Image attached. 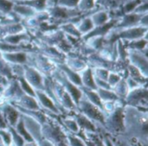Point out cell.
<instances>
[{
    "label": "cell",
    "instance_id": "cell-27",
    "mask_svg": "<svg viewBox=\"0 0 148 146\" xmlns=\"http://www.w3.org/2000/svg\"><path fill=\"white\" fill-rule=\"evenodd\" d=\"M28 39V36L26 34H15V35H10L3 37V42L11 45H19L22 42Z\"/></svg>",
    "mask_w": 148,
    "mask_h": 146
},
{
    "label": "cell",
    "instance_id": "cell-16",
    "mask_svg": "<svg viewBox=\"0 0 148 146\" xmlns=\"http://www.w3.org/2000/svg\"><path fill=\"white\" fill-rule=\"evenodd\" d=\"M10 103L16 105L21 108L26 109V110H35V111L42 110L36 97L29 96L26 94H23L18 100L15 102H10Z\"/></svg>",
    "mask_w": 148,
    "mask_h": 146
},
{
    "label": "cell",
    "instance_id": "cell-49",
    "mask_svg": "<svg viewBox=\"0 0 148 146\" xmlns=\"http://www.w3.org/2000/svg\"><path fill=\"white\" fill-rule=\"evenodd\" d=\"M23 146H38L36 142H25Z\"/></svg>",
    "mask_w": 148,
    "mask_h": 146
},
{
    "label": "cell",
    "instance_id": "cell-26",
    "mask_svg": "<svg viewBox=\"0 0 148 146\" xmlns=\"http://www.w3.org/2000/svg\"><path fill=\"white\" fill-rule=\"evenodd\" d=\"M14 129L16 130V132L23 138V140L25 142H35L33 140V138H31V136L29 135V133L27 132L25 126H24V124H23V119H21L20 117V119L18 120V122L16 123V125L15 126Z\"/></svg>",
    "mask_w": 148,
    "mask_h": 146
},
{
    "label": "cell",
    "instance_id": "cell-2",
    "mask_svg": "<svg viewBox=\"0 0 148 146\" xmlns=\"http://www.w3.org/2000/svg\"><path fill=\"white\" fill-rule=\"evenodd\" d=\"M124 106H117L106 114L103 131L110 136L121 135L124 132Z\"/></svg>",
    "mask_w": 148,
    "mask_h": 146
},
{
    "label": "cell",
    "instance_id": "cell-6",
    "mask_svg": "<svg viewBox=\"0 0 148 146\" xmlns=\"http://www.w3.org/2000/svg\"><path fill=\"white\" fill-rule=\"evenodd\" d=\"M124 100L126 103L125 106H131L140 109H147L148 100L147 86H141L130 90Z\"/></svg>",
    "mask_w": 148,
    "mask_h": 146
},
{
    "label": "cell",
    "instance_id": "cell-43",
    "mask_svg": "<svg viewBox=\"0 0 148 146\" xmlns=\"http://www.w3.org/2000/svg\"><path fill=\"white\" fill-rule=\"evenodd\" d=\"M80 0H58V4L60 7H64L67 9L74 8L79 4Z\"/></svg>",
    "mask_w": 148,
    "mask_h": 146
},
{
    "label": "cell",
    "instance_id": "cell-23",
    "mask_svg": "<svg viewBox=\"0 0 148 146\" xmlns=\"http://www.w3.org/2000/svg\"><path fill=\"white\" fill-rule=\"evenodd\" d=\"M142 17V15L138 14V13H134V14H129L123 17L122 22L120 23V27L121 28H131V27H134V25H136L137 23H140V19Z\"/></svg>",
    "mask_w": 148,
    "mask_h": 146
},
{
    "label": "cell",
    "instance_id": "cell-33",
    "mask_svg": "<svg viewBox=\"0 0 148 146\" xmlns=\"http://www.w3.org/2000/svg\"><path fill=\"white\" fill-rule=\"evenodd\" d=\"M0 75L5 76L9 79H12L13 74L11 73V69H10V65L5 61L3 57L0 55Z\"/></svg>",
    "mask_w": 148,
    "mask_h": 146
},
{
    "label": "cell",
    "instance_id": "cell-30",
    "mask_svg": "<svg viewBox=\"0 0 148 146\" xmlns=\"http://www.w3.org/2000/svg\"><path fill=\"white\" fill-rule=\"evenodd\" d=\"M67 143L69 146H86L82 138L77 134L67 132Z\"/></svg>",
    "mask_w": 148,
    "mask_h": 146
},
{
    "label": "cell",
    "instance_id": "cell-21",
    "mask_svg": "<svg viewBox=\"0 0 148 146\" xmlns=\"http://www.w3.org/2000/svg\"><path fill=\"white\" fill-rule=\"evenodd\" d=\"M97 93L99 94L100 99L101 100V101L104 102H118L121 100V99L119 98V96L113 91V89H100L98 88Z\"/></svg>",
    "mask_w": 148,
    "mask_h": 146
},
{
    "label": "cell",
    "instance_id": "cell-42",
    "mask_svg": "<svg viewBox=\"0 0 148 146\" xmlns=\"http://www.w3.org/2000/svg\"><path fill=\"white\" fill-rule=\"evenodd\" d=\"M14 3L10 0H0V11L3 13H9L12 10Z\"/></svg>",
    "mask_w": 148,
    "mask_h": 146
},
{
    "label": "cell",
    "instance_id": "cell-24",
    "mask_svg": "<svg viewBox=\"0 0 148 146\" xmlns=\"http://www.w3.org/2000/svg\"><path fill=\"white\" fill-rule=\"evenodd\" d=\"M113 91L119 96V98L121 99H125L127 94L129 92L128 87L127 85V81H126V78H121V81L112 88Z\"/></svg>",
    "mask_w": 148,
    "mask_h": 146
},
{
    "label": "cell",
    "instance_id": "cell-48",
    "mask_svg": "<svg viewBox=\"0 0 148 146\" xmlns=\"http://www.w3.org/2000/svg\"><path fill=\"white\" fill-rule=\"evenodd\" d=\"M37 145L38 146H54V145L52 143H50L49 140L45 139V138H42L39 143H37Z\"/></svg>",
    "mask_w": 148,
    "mask_h": 146
},
{
    "label": "cell",
    "instance_id": "cell-5",
    "mask_svg": "<svg viewBox=\"0 0 148 146\" xmlns=\"http://www.w3.org/2000/svg\"><path fill=\"white\" fill-rule=\"evenodd\" d=\"M50 77L55 81L59 83L63 87V89L70 95V97L72 98V100H74V102L77 107V104L79 103L80 100L83 96L82 92L81 90V87H79L74 85L72 82H70L57 68L52 72Z\"/></svg>",
    "mask_w": 148,
    "mask_h": 146
},
{
    "label": "cell",
    "instance_id": "cell-7",
    "mask_svg": "<svg viewBox=\"0 0 148 146\" xmlns=\"http://www.w3.org/2000/svg\"><path fill=\"white\" fill-rule=\"evenodd\" d=\"M26 81L33 87L35 91H43L44 75L40 73L36 68L29 65L24 66V72L23 76Z\"/></svg>",
    "mask_w": 148,
    "mask_h": 146
},
{
    "label": "cell",
    "instance_id": "cell-38",
    "mask_svg": "<svg viewBox=\"0 0 148 146\" xmlns=\"http://www.w3.org/2000/svg\"><path fill=\"white\" fill-rule=\"evenodd\" d=\"M147 42L144 39H140L136 41H133L129 44V49L130 50H136V51H143V49L146 48Z\"/></svg>",
    "mask_w": 148,
    "mask_h": 146
},
{
    "label": "cell",
    "instance_id": "cell-39",
    "mask_svg": "<svg viewBox=\"0 0 148 146\" xmlns=\"http://www.w3.org/2000/svg\"><path fill=\"white\" fill-rule=\"evenodd\" d=\"M62 29L68 34L70 36H73V37H79L81 35L79 30L77 29L76 27H75L72 23H68V24H65L63 27H62Z\"/></svg>",
    "mask_w": 148,
    "mask_h": 146
},
{
    "label": "cell",
    "instance_id": "cell-14",
    "mask_svg": "<svg viewBox=\"0 0 148 146\" xmlns=\"http://www.w3.org/2000/svg\"><path fill=\"white\" fill-rule=\"evenodd\" d=\"M72 117L76 121L80 131H82L83 132H87V133L98 132L97 126L93 121H91L89 119H88L86 116L82 114L81 113H79L77 111L74 112V114L72 115Z\"/></svg>",
    "mask_w": 148,
    "mask_h": 146
},
{
    "label": "cell",
    "instance_id": "cell-3",
    "mask_svg": "<svg viewBox=\"0 0 148 146\" xmlns=\"http://www.w3.org/2000/svg\"><path fill=\"white\" fill-rule=\"evenodd\" d=\"M42 133L43 138L49 140L54 145L67 142V132L62 126L61 119L48 117L47 121L42 125Z\"/></svg>",
    "mask_w": 148,
    "mask_h": 146
},
{
    "label": "cell",
    "instance_id": "cell-4",
    "mask_svg": "<svg viewBox=\"0 0 148 146\" xmlns=\"http://www.w3.org/2000/svg\"><path fill=\"white\" fill-rule=\"evenodd\" d=\"M77 112L81 113L91 121H93L98 128L103 129L106 118L105 113L101 108L89 102L84 96H82L77 104Z\"/></svg>",
    "mask_w": 148,
    "mask_h": 146
},
{
    "label": "cell",
    "instance_id": "cell-36",
    "mask_svg": "<svg viewBox=\"0 0 148 146\" xmlns=\"http://www.w3.org/2000/svg\"><path fill=\"white\" fill-rule=\"evenodd\" d=\"M51 15L56 18H68L71 14L69 11V9L64 7H56L53 9Z\"/></svg>",
    "mask_w": 148,
    "mask_h": 146
},
{
    "label": "cell",
    "instance_id": "cell-15",
    "mask_svg": "<svg viewBox=\"0 0 148 146\" xmlns=\"http://www.w3.org/2000/svg\"><path fill=\"white\" fill-rule=\"evenodd\" d=\"M147 27H131L122 30L119 36L122 39L128 40V41H136L142 39V37L147 34Z\"/></svg>",
    "mask_w": 148,
    "mask_h": 146
},
{
    "label": "cell",
    "instance_id": "cell-46",
    "mask_svg": "<svg viewBox=\"0 0 148 146\" xmlns=\"http://www.w3.org/2000/svg\"><path fill=\"white\" fill-rule=\"evenodd\" d=\"M8 127H9V126L0 110V130H5V129H8Z\"/></svg>",
    "mask_w": 148,
    "mask_h": 146
},
{
    "label": "cell",
    "instance_id": "cell-11",
    "mask_svg": "<svg viewBox=\"0 0 148 146\" xmlns=\"http://www.w3.org/2000/svg\"><path fill=\"white\" fill-rule=\"evenodd\" d=\"M3 59L11 65H29L30 56L27 51H18L12 53H1Z\"/></svg>",
    "mask_w": 148,
    "mask_h": 146
},
{
    "label": "cell",
    "instance_id": "cell-13",
    "mask_svg": "<svg viewBox=\"0 0 148 146\" xmlns=\"http://www.w3.org/2000/svg\"><path fill=\"white\" fill-rule=\"evenodd\" d=\"M0 110L8 126L10 127H15L18 120L20 119V117H21L20 112L10 102H6L5 104H3L0 107Z\"/></svg>",
    "mask_w": 148,
    "mask_h": 146
},
{
    "label": "cell",
    "instance_id": "cell-1",
    "mask_svg": "<svg viewBox=\"0 0 148 146\" xmlns=\"http://www.w3.org/2000/svg\"><path fill=\"white\" fill-rule=\"evenodd\" d=\"M124 132L121 136L137 146H147V109L124 106Z\"/></svg>",
    "mask_w": 148,
    "mask_h": 146
},
{
    "label": "cell",
    "instance_id": "cell-9",
    "mask_svg": "<svg viewBox=\"0 0 148 146\" xmlns=\"http://www.w3.org/2000/svg\"><path fill=\"white\" fill-rule=\"evenodd\" d=\"M36 94V99L42 111H45V113L56 114V115H60L61 111L57 105L53 101L51 98H49L43 91H39L36 90L35 91Z\"/></svg>",
    "mask_w": 148,
    "mask_h": 146
},
{
    "label": "cell",
    "instance_id": "cell-20",
    "mask_svg": "<svg viewBox=\"0 0 148 146\" xmlns=\"http://www.w3.org/2000/svg\"><path fill=\"white\" fill-rule=\"evenodd\" d=\"M61 125L63 127V129L69 133L77 134L80 132L79 126L75 120V119L72 116L65 117L63 119H61Z\"/></svg>",
    "mask_w": 148,
    "mask_h": 146
},
{
    "label": "cell",
    "instance_id": "cell-51",
    "mask_svg": "<svg viewBox=\"0 0 148 146\" xmlns=\"http://www.w3.org/2000/svg\"><path fill=\"white\" fill-rule=\"evenodd\" d=\"M21 1H25V0H21Z\"/></svg>",
    "mask_w": 148,
    "mask_h": 146
},
{
    "label": "cell",
    "instance_id": "cell-28",
    "mask_svg": "<svg viewBox=\"0 0 148 146\" xmlns=\"http://www.w3.org/2000/svg\"><path fill=\"white\" fill-rule=\"evenodd\" d=\"M94 23L91 20L90 17H87L85 19H83L82 21L80 22V24L77 28V29L79 30L80 34H87V33H90L91 31H93L94 29Z\"/></svg>",
    "mask_w": 148,
    "mask_h": 146
},
{
    "label": "cell",
    "instance_id": "cell-34",
    "mask_svg": "<svg viewBox=\"0 0 148 146\" xmlns=\"http://www.w3.org/2000/svg\"><path fill=\"white\" fill-rule=\"evenodd\" d=\"M109 137L114 146H137L136 145L131 143L130 141H128L127 138H125L121 135H118V136H110L109 135Z\"/></svg>",
    "mask_w": 148,
    "mask_h": 146
},
{
    "label": "cell",
    "instance_id": "cell-45",
    "mask_svg": "<svg viewBox=\"0 0 148 146\" xmlns=\"http://www.w3.org/2000/svg\"><path fill=\"white\" fill-rule=\"evenodd\" d=\"M94 1L95 0H80L78 5L83 10H88L94 6Z\"/></svg>",
    "mask_w": 148,
    "mask_h": 146
},
{
    "label": "cell",
    "instance_id": "cell-47",
    "mask_svg": "<svg viewBox=\"0 0 148 146\" xmlns=\"http://www.w3.org/2000/svg\"><path fill=\"white\" fill-rule=\"evenodd\" d=\"M136 5H137V3L135 2H131V3H127V5L125 7V10H126V11L130 12V11H132L133 10H134L137 7Z\"/></svg>",
    "mask_w": 148,
    "mask_h": 146
},
{
    "label": "cell",
    "instance_id": "cell-31",
    "mask_svg": "<svg viewBox=\"0 0 148 146\" xmlns=\"http://www.w3.org/2000/svg\"><path fill=\"white\" fill-rule=\"evenodd\" d=\"M18 81V83L20 85V87L22 89V91L23 92L24 94L29 95V96H32L35 97V90L33 89V87L26 81V80L23 77H19V78H16Z\"/></svg>",
    "mask_w": 148,
    "mask_h": 146
},
{
    "label": "cell",
    "instance_id": "cell-10",
    "mask_svg": "<svg viewBox=\"0 0 148 146\" xmlns=\"http://www.w3.org/2000/svg\"><path fill=\"white\" fill-rule=\"evenodd\" d=\"M21 119H23L24 126L27 132L33 138V140L36 144L39 143L43 138L42 133V125L39 122H37L36 119L24 114H21Z\"/></svg>",
    "mask_w": 148,
    "mask_h": 146
},
{
    "label": "cell",
    "instance_id": "cell-41",
    "mask_svg": "<svg viewBox=\"0 0 148 146\" xmlns=\"http://www.w3.org/2000/svg\"><path fill=\"white\" fill-rule=\"evenodd\" d=\"M121 78H122V77H121L119 74H117V73H115V72H111V71H110L107 81H108V83L110 85V87L113 88V87L121 81Z\"/></svg>",
    "mask_w": 148,
    "mask_h": 146
},
{
    "label": "cell",
    "instance_id": "cell-29",
    "mask_svg": "<svg viewBox=\"0 0 148 146\" xmlns=\"http://www.w3.org/2000/svg\"><path fill=\"white\" fill-rule=\"evenodd\" d=\"M46 2L47 0H25V1H20L18 3L31 7L36 11V10H42L45 8Z\"/></svg>",
    "mask_w": 148,
    "mask_h": 146
},
{
    "label": "cell",
    "instance_id": "cell-17",
    "mask_svg": "<svg viewBox=\"0 0 148 146\" xmlns=\"http://www.w3.org/2000/svg\"><path fill=\"white\" fill-rule=\"evenodd\" d=\"M56 68L64 74V76L70 81L72 82L74 85L81 87L82 85V81H81V76L79 73H76L75 71H73L72 69H70L64 62L62 63H58L56 64Z\"/></svg>",
    "mask_w": 148,
    "mask_h": 146
},
{
    "label": "cell",
    "instance_id": "cell-12",
    "mask_svg": "<svg viewBox=\"0 0 148 146\" xmlns=\"http://www.w3.org/2000/svg\"><path fill=\"white\" fill-rule=\"evenodd\" d=\"M23 94L24 93L20 87L17 79L12 78V79H10L9 86L4 89L2 95L6 100V101L15 102V101L18 100Z\"/></svg>",
    "mask_w": 148,
    "mask_h": 146
},
{
    "label": "cell",
    "instance_id": "cell-50",
    "mask_svg": "<svg viewBox=\"0 0 148 146\" xmlns=\"http://www.w3.org/2000/svg\"><path fill=\"white\" fill-rule=\"evenodd\" d=\"M0 146H5V145H4L3 142V140L1 139V138H0Z\"/></svg>",
    "mask_w": 148,
    "mask_h": 146
},
{
    "label": "cell",
    "instance_id": "cell-18",
    "mask_svg": "<svg viewBox=\"0 0 148 146\" xmlns=\"http://www.w3.org/2000/svg\"><path fill=\"white\" fill-rule=\"evenodd\" d=\"M81 81H82V87L91 89V90H97L95 81V75L93 74V69L90 67H88L83 71L80 73Z\"/></svg>",
    "mask_w": 148,
    "mask_h": 146
},
{
    "label": "cell",
    "instance_id": "cell-40",
    "mask_svg": "<svg viewBox=\"0 0 148 146\" xmlns=\"http://www.w3.org/2000/svg\"><path fill=\"white\" fill-rule=\"evenodd\" d=\"M0 138L3 140L5 146H12L11 135H10V132L8 129L0 130Z\"/></svg>",
    "mask_w": 148,
    "mask_h": 146
},
{
    "label": "cell",
    "instance_id": "cell-8",
    "mask_svg": "<svg viewBox=\"0 0 148 146\" xmlns=\"http://www.w3.org/2000/svg\"><path fill=\"white\" fill-rule=\"evenodd\" d=\"M129 63L135 68H137L144 76L147 77L148 61L147 55L143 54L142 51L128 50V55H127Z\"/></svg>",
    "mask_w": 148,
    "mask_h": 146
},
{
    "label": "cell",
    "instance_id": "cell-37",
    "mask_svg": "<svg viewBox=\"0 0 148 146\" xmlns=\"http://www.w3.org/2000/svg\"><path fill=\"white\" fill-rule=\"evenodd\" d=\"M93 69V74L95 75V78L100 79V80H103V81H107L108 74L110 73V71L108 68H92Z\"/></svg>",
    "mask_w": 148,
    "mask_h": 146
},
{
    "label": "cell",
    "instance_id": "cell-19",
    "mask_svg": "<svg viewBox=\"0 0 148 146\" xmlns=\"http://www.w3.org/2000/svg\"><path fill=\"white\" fill-rule=\"evenodd\" d=\"M81 90L82 92L83 96L92 104H94L95 106H98L99 108H101L103 111V102L101 101V100L99 97V94L97 93L96 90H91V89H88L85 88L83 87H81Z\"/></svg>",
    "mask_w": 148,
    "mask_h": 146
},
{
    "label": "cell",
    "instance_id": "cell-25",
    "mask_svg": "<svg viewBox=\"0 0 148 146\" xmlns=\"http://www.w3.org/2000/svg\"><path fill=\"white\" fill-rule=\"evenodd\" d=\"M12 10H14L16 14H18L22 16H24V17H29L36 14V10L34 9H32L31 7H29L27 5H23V4H20V3L14 5L12 8Z\"/></svg>",
    "mask_w": 148,
    "mask_h": 146
},
{
    "label": "cell",
    "instance_id": "cell-44",
    "mask_svg": "<svg viewBox=\"0 0 148 146\" xmlns=\"http://www.w3.org/2000/svg\"><path fill=\"white\" fill-rule=\"evenodd\" d=\"M95 85H96V87L97 89L100 88V89H112V87H110V85L108 83L107 81H103V80H100V79H97L95 77Z\"/></svg>",
    "mask_w": 148,
    "mask_h": 146
},
{
    "label": "cell",
    "instance_id": "cell-35",
    "mask_svg": "<svg viewBox=\"0 0 148 146\" xmlns=\"http://www.w3.org/2000/svg\"><path fill=\"white\" fill-rule=\"evenodd\" d=\"M8 130L10 132L11 135V140H12V146H23L25 141L23 140V138L16 132V130L14 129V127H8Z\"/></svg>",
    "mask_w": 148,
    "mask_h": 146
},
{
    "label": "cell",
    "instance_id": "cell-32",
    "mask_svg": "<svg viewBox=\"0 0 148 146\" xmlns=\"http://www.w3.org/2000/svg\"><path fill=\"white\" fill-rule=\"evenodd\" d=\"M94 25L95 26H102L104 24H106L107 21H108V14L104 11H101V12H97L95 15L92 16V17H90Z\"/></svg>",
    "mask_w": 148,
    "mask_h": 146
},
{
    "label": "cell",
    "instance_id": "cell-22",
    "mask_svg": "<svg viewBox=\"0 0 148 146\" xmlns=\"http://www.w3.org/2000/svg\"><path fill=\"white\" fill-rule=\"evenodd\" d=\"M64 63L73 71L76 72V73H81L82 71H83L85 68H88V64L80 60L78 58H69L67 59L66 61H64Z\"/></svg>",
    "mask_w": 148,
    "mask_h": 146
}]
</instances>
